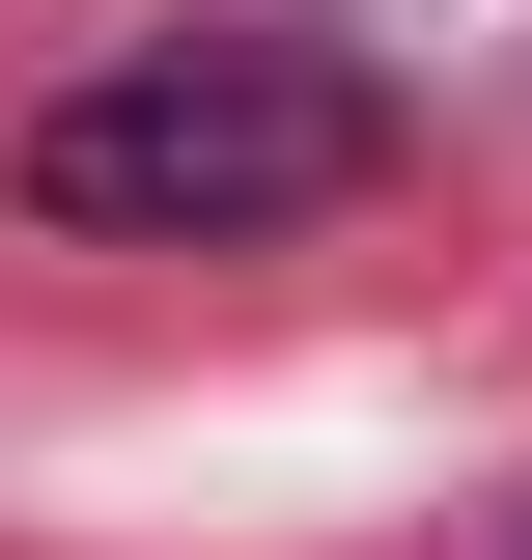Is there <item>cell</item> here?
<instances>
[{
	"label": "cell",
	"instance_id": "cell-1",
	"mask_svg": "<svg viewBox=\"0 0 532 560\" xmlns=\"http://www.w3.org/2000/svg\"><path fill=\"white\" fill-rule=\"evenodd\" d=\"M393 140H420L393 57H336V28H140L0 140V197L57 253H280V224L393 197Z\"/></svg>",
	"mask_w": 532,
	"mask_h": 560
}]
</instances>
